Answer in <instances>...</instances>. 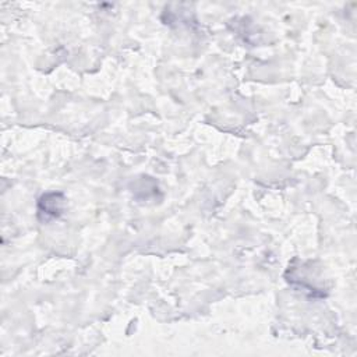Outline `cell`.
Segmentation results:
<instances>
[{"label": "cell", "mask_w": 357, "mask_h": 357, "mask_svg": "<svg viewBox=\"0 0 357 357\" xmlns=\"http://www.w3.org/2000/svg\"><path fill=\"white\" fill-rule=\"evenodd\" d=\"M64 195L61 192L43 194L38 201V218L42 222H49L59 218L64 211Z\"/></svg>", "instance_id": "obj_1"}]
</instances>
